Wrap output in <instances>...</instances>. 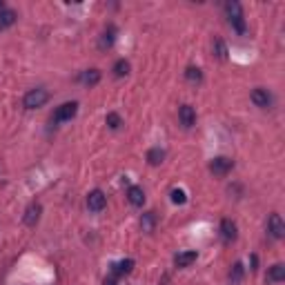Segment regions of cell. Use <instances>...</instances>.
<instances>
[{
	"label": "cell",
	"instance_id": "cell-1",
	"mask_svg": "<svg viewBox=\"0 0 285 285\" xmlns=\"http://www.w3.org/2000/svg\"><path fill=\"white\" fill-rule=\"evenodd\" d=\"M225 13H227V20H230V25L236 29V34H240V36L247 34V25H245L243 7H240L238 2H227L225 4Z\"/></svg>",
	"mask_w": 285,
	"mask_h": 285
},
{
	"label": "cell",
	"instance_id": "cell-2",
	"mask_svg": "<svg viewBox=\"0 0 285 285\" xmlns=\"http://www.w3.org/2000/svg\"><path fill=\"white\" fill-rule=\"evenodd\" d=\"M47 100H49V92L43 87H38V89H29V92L25 94L22 105H25L27 109H38V107H43Z\"/></svg>",
	"mask_w": 285,
	"mask_h": 285
},
{
	"label": "cell",
	"instance_id": "cell-3",
	"mask_svg": "<svg viewBox=\"0 0 285 285\" xmlns=\"http://www.w3.org/2000/svg\"><path fill=\"white\" fill-rule=\"evenodd\" d=\"M78 114V102H62L60 107H56V111H53V123H67V120H71L74 116Z\"/></svg>",
	"mask_w": 285,
	"mask_h": 285
},
{
	"label": "cell",
	"instance_id": "cell-4",
	"mask_svg": "<svg viewBox=\"0 0 285 285\" xmlns=\"http://www.w3.org/2000/svg\"><path fill=\"white\" fill-rule=\"evenodd\" d=\"M232 167H234V160L227 158V156H218V158H214L209 163V172L216 174V176H225Z\"/></svg>",
	"mask_w": 285,
	"mask_h": 285
},
{
	"label": "cell",
	"instance_id": "cell-5",
	"mask_svg": "<svg viewBox=\"0 0 285 285\" xmlns=\"http://www.w3.org/2000/svg\"><path fill=\"white\" fill-rule=\"evenodd\" d=\"M267 232H270L272 238H283L285 236V223L281 218V214H272L270 221H267Z\"/></svg>",
	"mask_w": 285,
	"mask_h": 285
},
{
	"label": "cell",
	"instance_id": "cell-6",
	"mask_svg": "<svg viewBox=\"0 0 285 285\" xmlns=\"http://www.w3.org/2000/svg\"><path fill=\"white\" fill-rule=\"evenodd\" d=\"M105 205H107V196L102 194L100 190L89 191V196H87V207H89V212H102V209H105Z\"/></svg>",
	"mask_w": 285,
	"mask_h": 285
},
{
	"label": "cell",
	"instance_id": "cell-7",
	"mask_svg": "<svg viewBox=\"0 0 285 285\" xmlns=\"http://www.w3.org/2000/svg\"><path fill=\"white\" fill-rule=\"evenodd\" d=\"M252 102L256 107H261V109H267V107H272V94L263 87H256L252 92Z\"/></svg>",
	"mask_w": 285,
	"mask_h": 285
},
{
	"label": "cell",
	"instance_id": "cell-8",
	"mask_svg": "<svg viewBox=\"0 0 285 285\" xmlns=\"http://www.w3.org/2000/svg\"><path fill=\"white\" fill-rule=\"evenodd\" d=\"M178 120H181L183 127H194L196 125V111L191 105H183L178 109Z\"/></svg>",
	"mask_w": 285,
	"mask_h": 285
},
{
	"label": "cell",
	"instance_id": "cell-9",
	"mask_svg": "<svg viewBox=\"0 0 285 285\" xmlns=\"http://www.w3.org/2000/svg\"><path fill=\"white\" fill-rule=\"evenodd\" d=\"M40 214H43V207H40V203H31L29 207L25 209V216H22V221H25V225L34 227L36 223L40 221Z\"/></svg>",
	"mask_w": 285,
	"mask_h": 285
},
{
	"label": "cell",
	"instance_id": "cell-10",
	"mask_svg": "<svg viewBox=\"0 0 285 285\" xmlns=\"http://www.w3.org/2000/svg\"><path fill=\"white\" fill-rule=\"evenodd\" d=\"M127 200L134 205V207H142V203H145V191H142V187L138 185H132L127 190Z\"/></svg>",
	"mask_w": 285,
	"mask_h": 285
},
{
	"label": "cell",
	"instance_id": "cell-11",
	"mask_svg": "<svg viewBox=\"0 0 285 285\" xmlns=\"http://www.w3.org/2000/svg\"><path fill=\"white\" fill-rule=\"evenodd\" d=\"M196 258H198V254H196L194 249H187V252H178L176 256H174V263H176V267H190Z\"/></svg>",
	"mask_w": 285,
	"mask_h": 285
},
{
	"label": "cell",
	"instance_id": "cell-12",
	"mask_svg": "<svg viewBox=\"0 0 285 285\" xmlns=\"http://www.w3.org/2000/svg\"><path fill=\"white\" fill-rule=\"evenodd\" d=\"M221 236L225 243H230V240L236 238V225L230 221V218H223L221 221Z\"/></svg>",
	"mask_w": 285,
	"mask_h": 285
},
{
	"label": "cell",
	"instance_id": "cell-13",
	"mask_svg": "<svg viewBox=\"0 0 285 285\" xmlns=\"http://www.w3.org/2000/svg\"><path fill=\"white\" fill-rule=\"evenodd\" d=\"M78 80L83 85H87V87H94V85L100 83V71H98V69H87V71H83V74L78 76Z\"/></svg>",
	"mask_w": 285,
	"mask_h": 285
},
{
	"label": "cell",
	"instance_id": "cell-14",
	"mask_svg": "<svg viewBox=\"0 0 285 285\" xmlns=\"http://www.w3.org/2000/svg\"><path fill=\"white\" fill-rule=\"evenodd\" d=\"M132 270H134V261H132V258H123V261H118V263H114V265H111V274H114V276L129 274Z\"/></svg>",
	"mask_w": 285,
	"mask_h": 285
},
{
	"label": "cell",
	"instance_id": "cell-15",
	"mask_svg": "<svg viewBox=\"0 0 285 285\" xmlns=\"http://www.w3.org/2000/svg\"><path fill=\"white\" fill-rule=\"evenodd\" d=\"M283 279H285V265H283V263L272 265L270 272H267V281H272V283H281Z\"/></svg>",
	"mask_w": 285,
	"mask_h": 285
},
{
	"label": "cell",
	"instance_id": "cell-16",
	"mask_svg": "<svg viewBox=\"0 0 285 285\" xmlns=\"http://www.w3.org/2000/svg\"><path fill=\"white\" fill-rule=\"evenodd\" d=\"M16 20H18V13L13 11V9H4V11H0V29L11 27Z\"/></svg>",
	"mask_w": 285,
	"mask_h": 285
},
{
	"label": "cell",
	"instance_id": "cell-17",
	"mask_svg": "<svg viewBox=\"0 0 285 285\" xmlns=\"http://www.w3.org/2000/svg\"><path fill=\"white\" fill-rule=\"evenodd\" d=\"M114 40H116V27L109 25L105 29V34H102V38H100V49L111 47V45H114Z\"/></svg>",
	"mask_w": 285,
	"mask_h": 285
},
{
	"label": "cell",
	"instance_id": "cell-18",
	"mask_svg": "<svg viewBox=\"0 0 285 285\" xmlns=\"http://www.w3.org/2000/svg\"><path fill=\"white\" fill-rule=\"evenodd\" d=\"M165 158V151L160 149V147H151L149 151H147V163L149 165H160Z\"/></svg>",
	"mask_w": 285,
	"mask_h": 285
},
{
	"label": "cell",
	"instance_id": "cell-19",
	"mask_svg": "<svg viewBox=\"0 0 285 285\" xmlns=\"http://www.w3.org/2000/svg\"><path fill=\"white\" fill-rule=\"evenodd\" d=\"M154 223H156V216H154V212H147V214H142V218H141L142 232H151V230H154Z\"/></svg>",
	"mask_w": 285,
	"mask_h": 285
},
{
	"label": "cell",
	"instance_id": "cell-20",
	"mask_svg": "<svg viewBox=\"0 0 285 285\" xmlns=\"http://www.w3.org/2000/svg\"><path fill=\"white\" fill-rule=\"evenodd\" d=\"M129 74V62L127 60H116V65H114V76H118V78H123V76H127Z\"/></svg>",
	"mask_w": 285,
	"mask_h": 285
},
{
	"label": "cell",
	"instance_id": "cell-21",
	"mask_svg": "<svg viewBox=\"0 0 285 285\" xmlns=\"http://www.w3.org/2000/svg\"><path fill=\"white\" fill-rule=\"evenodd\" d=\"M185 78L190 80V83H200V78H203V74H200L198 67H187L185 71Z\"/></svg>",
	"mask_w": 285,
	"mask_h": 285
},
{
	"label": "cell",
	"instance_id": "cell-22",
	"mask_svg": "<svg viewBox=\"0 0 285 285\" xmlns=\"http://www.w3.org/2000/svg\"><path fill=\"white\" fill-rule=\"evenodd\" d=\"M230 279H232V285L240 283V279H243V265H240V263H236V265L232 267V274H230Z\"/></svg>",
	"mask_w": 285,
	"mask_h": 285
},
{
	"label": "cell",
	"instance_id": "cell-23",
	"mask_svg": "<svg viewBox=\"0 0 285 285\" xmlns=\"http://www.w3.org/2000/svg\"><path fill=\"white\" fill-rule=\"evenodd\" d=\"M172 203L174 205H183L187 200V194H185V190H172Z\"/></svg>",
	"mask_w": 285,
	"mask_h": 285
},
{
	"label": "cell",
	"instance_id": "cell-24",
	"mask_svg": "<svg viewBox=\"0 0 285 285\" xmlns=\"http://www.w3.org/2000/svg\"><path fill=\"white\" fill-rule=\"evenodd\" d=\"M214 49H216V56L221 58V60H225V58H227V47H225V43H223L221 38L214 40Z\"/></svg>",
	"mask_w": 285,
	"mask_h": 285
},
{
	"label": "cell",
	"instance_id": "cell-25",
	"mask_svg": "<svg viewBox=\"0 0 285 285\" xmlns=\"http://www.w3.org/2000/svg\"><path fill=\"white\" fill-rule=\"evenodd\" d=\"M107 125H109L111 129H118L120 125H123V123H120V116L114 114V111H111V114H107Z\"/></svg>",
	"mask_w": 285,
	"mask_h": 285
},
{
	"label": "cell",
	"instance_id": "cell-26",
	"mask_svg": "<svg viewBox=\"0 0 285 285\" xmlns=\"http://www.w3.org/2000/svg\"><path fill=\"white\" fill-rule=\"evenodd\" d=\"M105 285H116V276H114V274H111V276H109V279H107V281H105Z\"/></svg>",
	"mask_w": 285,
	"mask_h": 285
},
{
	"label": "cell",
	"instance_id": "cell-27",
	"mask_svg": "<svg viewBox=\"0 0 285 285\" xmlns=\"http://www.w3.org/2000/svg\"><path fill=\"white\" fill-rule=\"evenodd\" d=\"M4 9H7V7H4V2H2V0H0V11H4Z\"/></svg>",
	"mask_w": 285,
	"mask_h": 285
}]
</instances>
